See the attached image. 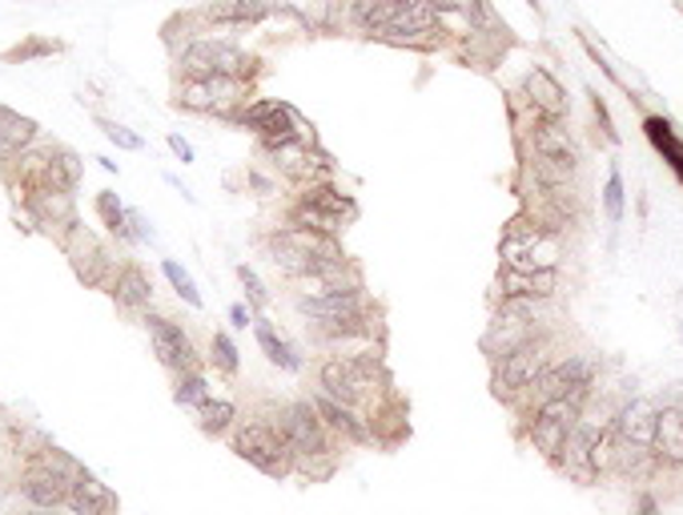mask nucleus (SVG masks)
I'll return each mask as SVG.
<instances>
[{
  "label": "nucleus",
  "mask_w": 683,
  "mask_h": 515,
  "mask_svg": "<svg viewBox=\"0 0 683 515\" xmlns=\"http://www.w3.org/2000/svg\"><path fill=\"white\" fill-rule=\"evenodd\" d=\"M375 370H378L375 350H362V355H330L318 367V391H326L330 399H338L346 407H358L366 399H375Z\"/></svg>",
  "instance_id": "obj_1"
},
{
  "label": "nucleus",
  "mask_w": 683,
  "mask_h": 515,
  "mask_svg": "<svg viewBox=\"0 0 683 515\" xmlns=\"http://www.w3.org/2000/svg\"><path fill=\"white\" fill-rule=\"evenodd\" d=\"M233 451H238L245 463H254L258 471L274 475V480H286L290 471H294V451H290L286 431L277 423V414L274 419H250V423L238 431V439H233Z\"/></svg>",
  "instance_id": "obj_2"
},
{
  "label": "nucleus",
  "mask_w": 683,
  "mask_h": 515,
  "mask_svg": "<svg viewBox=\"0 0 683 515\" xmlns=\"http://www.w3.org/2000/svg\"><path fill=\"white\" fill-rule=\"evenodd\" d=\"M277 423L286 431V443L294 451V467L306 471L314 460H330V431L322 423V414L314 411L309 399H298V403L277 407Z\"/></svg>",
  "instance_id": "obj_3"
},
{
  "label": "nucleus",
  "mask_w": 683,
  "mask_h": 515,
  "mask_svg": "<svg viewBox=\"0 0 683 515\" xmlns=\"http://www.w3.org/2000/svg\"><path fill=\"white\" fill-rule=\"evenodd\" d=\"M547 367H551V347H547V338H530V343H523V347L498 355L495 391L498 395L530 391V387L543 379V370Z\"/></svg>",
  "instance_id": "obj_4"
},
{
  "label": "nucleus",
  "mask_w": 683,
  "mask_h": 515,
  "mask_svg": "<svg viewBox=\"0 0 683 515\" xmlns=\"http://www.w3.org/2000/svg\"><path fill=\"white\" fill-rule=\"evenodd\" d=\"M591 379H596V362L584 359V355H567L563 362H551L543 370V379L530 387L539 403H551V399H571V403L584 407V399L591 395Z\"/></svg>",
  "instance_id": "obj_5"
},
{
  "label": "nucleus",
  "mask_w": 683,
  "mask_h": 515,
  "mask_svg": "<svg viewBox=\"0 0 683 515\" xmlns=\"http://www.w3.org/2000/svg\"><path fill=\"white\" fill-rule=\"evenodd\" d=\"M579 411H584V407L571 403V399L539 403V411H535V419H530V443H535V451L547 455L551 463H559L567 439H571V431L579 427Z\"/></svg>",
  "instance_id": "obj_6"
},
{
  "label": "nucleus",
  "mask_w": 683,
  "mask_h": 515,
  "mask_svg": "<svg viewBox=\"0 0 683 515\" xmlns=\"http://www.w3.org/2000/svg\"><path fill=\"white\" fill-rule=\"evenodd\" d=\"M233 122L242 125V129H254V134L262 137L265 149L302 137L298 122H294V113H290L286 105H277V102H245L242 109L233 113Z\"/></svg>",
  "instance_id": "obj_7"
},
{
  "label": "nucleus",
  "mask_w": 683,
  "mask_h": 515,
  "mask_svg": "<svg viewBox=\"0 0 683 515\" xmlns=\"http://www.w3.org/2000/svg\"><path fill=\"white\" fill-rule=\"evenodd\" d=\"M65 254L69 262H73V270H77V278L88 282V286H101V282L109 278V250H105V242H101L93 230H85V225H73L65 234Z\"/></svg>",
  "instance_id": "obj_8"
},
{
  "label": "nucleus",
  "mask_w": 683,
  "mask_h": 515,
  "mask_svg": "<svg viewBox=\"0 0 683 515\" xmlns=\"http://www.w3.org/2000/svg\"><path fill=\"white\" fill-rule=\"evenodd\" d=\"M145 326H149V343H154V355L166 362L169 370H177V375H186V370H198L193 343H189V335L181 330V326L169 323V318H161V314H149V318H145Z\"/></svg>",
  "instance_id": "obj_9"
},
{
  "label": "nucleus",
  "mask_w": 683,
  "mask_h": 515,
  "mask_svg": "<svg viewBox=\"0 0 683 515\" xmlns=\"http://www.w3.org/2000/svg\"><path fill=\"white\" fill-rule=\"evenodd\" d=\"M298 311L306 314L314 326H330V323H350L370 314L362 291H346V294H326V298H298Z\"/></svg>",
  "instance_id": "obj_10"
},
{
  "label": "nucleus",
  "mask_w": 683,
  "mask_h": 515,
  "mask_svg": "<svg viewBox=\"0 0 683 515\" xmlns=\"http://www.w3.org/2000/svg\"><path fill=\"white\" fill-rule=\"evenodd\" d=\"M24 206H29V213H33L44 230H53L56 225L61 234H69V230L77 225V202H73V193H65V190H29L24 193Z\"/></svg>",
  "instance_id": "obj_11"
},
{
  "label": "nucleus",
  "mask_w": 683,
  "mask_h": 515,
  "mask_svg": "<svg viewBox=\"0 0 683 515\" xmlns=\"http://www.w3.org/2000/svg\"><path fill=\"white\" fill-rule=\"evenodd\" d=\"M309 403H314V411L322 414L326 431L342 435L346 443H370V439H375V431L366 427V419H358V414H354V407L338 403V399H330L326 391H314V395H309Z\"/></svg>",
  "instance_id": "obj_12"
},
{
  "label": "nucleus",
  "mask_w": 683,
  "mask_h": 515,
  "mask_svg": "<svg viewBox=\"0 0 683 515\" xmlns=\"http://www.w3.org/2000/svg\"><path fill=\"white\" fill-rule=\"evenodd\" d=\"M655 414L660 407L651 403V399H631L616 411V427H611V435L623 439V443H640V448H651L655 443Z\"/></svg>",
  "instance_id": "obj_13"
},
{
  "label": "nucleus",
  "mask_w": 683,
  "mask_h": 515,
  "mask_svg": "<svg viewBox=\"0 0 683 515\" xmlns=\"http://www.w3.org/2000/svg\"><path fill=\"white\" fill-rule=\"evenodd\" d=\"M274 242H282V246L290 250H302V254H309L314 262H322V266H330V262H346V250H342V242L334 234H318V230H309V225H286V230H277Z\"/></svg>",
  "instance_id": "obj_14"
},
{
  "label": "nucleus",
  "mask_w": 683,
  "mask_h": 515,
  "mask_svg": "<svg viewBox=\"0 0 683 515\" xmlns=\"http://www.w3.org/2000/svg\"><path fill=\"white\" fill-rule=\"evenodd\" d=\"M498 291H503V298H535V303H543V298H551L555 291H559V274H555V266L547 270H503V278H498Z\"/></svg>",
  "instance_id": "obj_15"
},
{
  "label": "nucleus",
  "mask_w": 683,
  "mask_h": 515,
  "mask_svg": "<svg viewBox=\"0 0 683 515\" xmlns=\"http://www.w3.org/2000/svg\"><path fill=\"white\" fill-rule=\"evenodd\" d=\"M655 460L660 463H672V467H683V407L680 403H668L660 407L655 414Z\"/></svg>",
  "instance_id": "obj_16"
},
{
  "label": "nucleus",
  "mask_w": 683,
  "mask_h": 515,
  "mask_svg": "<svg viewBox=\"0 0 683 515\" xmlns=\"http://www.w3.org/2000/svg\"><path fill=\"white\" fill-rule=\"evenodd\" d=\"M523 90H527L530 109L539 113V117H547V122H559L563 113H567V93H563V85L547 73V69H530L527 81H523Z\"/></svg>",
  "instance_id": "obj_17"
},
{
  "label": "nucleus",
  "mask_w": 683,
  "mask_h": 515,
  "mask_svg": "<svg viewBox=\"0 0 683 515\" xmlns=\"http://www.w3.org/2000/svg\"><path fill=\"white\" fill-rule=\"evenodd\" d=\"M599 443H603V439H591L584 427H575L571 439H567V448H563V455H559L563 471L579 483H596L599 480V463H596Z\"/></svg>",
  "instance_id": "obj_18"
},
{
  "label": "nucleus",
  "mask_w": 683,
  "mask_h": 515,
  "mask_svg": "<svg viewBox=\"0 0 683 515\" xmlns=\"http://www.w3.org/2000/svg\"><path fill=\"white\" fill-rule=\"evenodd\" d=\"M65 504L73 507V515H109L113 507H117V500H113V492L97 480V475L81 471L77 480H73V487H69Z\"/></svg>",
  "instance_id": "obj_19"
},
{
  "label": "nucleus",
  "mask_w": 683,
  "mask_h": 515,
  "mask_svg": "<svg viewBox=\"0 0 683 515\" xmlns=\"http://www.w3.org/2000/svg\"><path fill=\"white\" fill-rule=\"evenodd\" d=\"M69 487H73V480L56 475V471H44V467H29V475L21 480L24 500L36 507H53V512L69 500Z\"/></svg>",
  "instance_id": "obj_20"
},
{
  "label": "nucleus",
  "mask_w": 683,
  "mask_h": 515,
  "mask_svg": "<svg viewBox=\"0 0 683 515\" xmlns=\"http://www.w3.org/2000/svg\"><path fill=\"white\" fill-rule=\"evenodd\" d=\"M109 294L117 298V306H125V311H145V306L154 303V282H149V274H145L141 266H122L117 274H113L109 282Z\"/></svg>",
  "instance_id": "obj_21"
},
{
  "label": "nucleus",
  "mask_w": 683,
  "mask_h": 515,
  "mask_svg": "<svg viewBox=\"0 0 683 515\" xmlns=\"http://www.w3.org/2000/svg\"><path fill=\"white\" fill-rule=\"evenodd\" d=\"M398 12H402V0H350L346 17H350L354 29L378 36L398 21Z\"/></svg>",
  "instance_id": "obj_22"
},
{
  "label": "nucleus",
  "mask_w": 683,
  "mask_h": 515,
  "mask_svg": "<svg viewBox=\"0 0 683 515\" xmlns=\"http://www.w3.org/2000/svg\"><path fill=\"white\" fill-rule=\"evenodd\" d=\"M270 9H274V0H213L206 17L213 24H258Z\"/></svg>",
  "instance_id": "obj_23"
},
{
  "label": "nucleus",
  "mask_w": 683,
  "mask_h": 515,
  "mask_svg": "<svg viewBox=\"0 0 683 515\" xmlns=\"http://www.w3.org/2000/svg\"><path fill=\"white\" fill-rule=\"evenodd\" d=\"M36 141V122L0 105V154H21Z\"/></svg>",
  "instance_id": "obj_24"
},
{
  "label": "nucleus",
  "mask_w": 683,
  "mask_h": 515,
  "mask_svg": "<svg viewBox=\"0 0 683 515\" xmlns=\"http://www.w3.org/2000/svg\"><path fill=\"white\" fill-rule=\"evenodd\" d=\"M530 149H535V157H579L571 134L559 122H547V117L530 129Z\"/></svg>",
  "instance_id": "obj_25"
},
{
  "label": "nucleus",
  "mask_w": 683,
  "mask_h": 515,
  "mask_svg": "<svg viewBox=\"0 0 683 515\" xmlns=\"http://www.w3.org/2000/svg\"><path fill=\"white\" fill-rule=\"evenodd\" d=\"M643 129H648V141L655 149L663 154V161L675 169V178L683 181V141L675 137V129H672V122L668 117H648L643 122Z\"/></svg>",
  "instance_id": "obj_26"
},
{
  "label": "nucleus",
  "mask_w": 683,
  "mask_h": 515,
  "mask_svg": "<svg viewBox=\"0 0 683 515\" xmlns=\"http://www.w3.org/2000/svg\"><path fill=\"white\" fill-rule=\"evenodd\" d=\"M254 330H258V343H262V350H265V359L274 362V367H282V370H302V359L294 355V347H290L286 338L277 335L274 326L258 318Z\"/></svg>",
  "instance_id": "obj_27"
},
{
  "label": "nucleus",
  "mask_w": 683,
  "mask_h": 515,
  "mask_svg": "<svg viewBox=\"0 0 683 515\" xmlns=\"http://www.w3.org/2000/svg\"><path fill=\"white\" fill-rule=\"evenodd\" d=\"M290 225H309V230H318V234H334L338 238L342 230H346V218H338V213L322 210V206H309L298 198V206L290 210Z\"/></svg>",
  "instance_id": "obj_28"
},
{
  "label": "nucleus",
  "mask_w": 683,
  "mask_h": 515,
  "mask_svg": "<svg viewBox=\"0 0 683 515\" xmlns=\"http://www.w3.org/2000/svg\"><path fill=\"white\" fill-rule=\"evenodd\" d=\"M97 213H101V222L109 225L113 234L129 242V238H133V230H129V210H125V206L117 202V193H113V190H101V193H97Z\"/></svg>",
  "instance_id": "obj_29"
},
{
  "label": "nucleus",
  "mask_w": 683,
  "mask_h": 515,
  "mask_svg": "<svg viewBox=\"0 0 683 515\" xmlns=\"http://www.w3.org/2000/svg\"><path fill=\"white\" fill-rule=\"evenodd\" d=\"M198 414H201V431H206V435H221V431L238 419V407L225 403V399H210L206 407H198Z\"/></svg>",
  "instance_id": "obj_30"
},
{
  "label": "nucleus",
  "mask_w": 683,
  "mask_h": 515,
  "mask_svg": "<svg viewBox=\"0 0 683 515\" xmlns=\"http://www.w3.org/2000/svg\"><path fill=\"white\" fill-rule=\"evenodd\" d=\"M174 399L181 407H206L210 403V387H206V379H201L198 370H186L174 387Z\"/></svg>",
  "instance_id": "obj_31"
},
{
  "label": "nucleus",
  "mask_w": 683,
  "mask_h": 515,
  "mask_svg": "<svg viewBox=\"0 0 683 515\" xmlns=\"http://www.w3.org/2000/svg\"><path fill=\"white\" fill-rule=\"evenodd\" d=\"M177 105L189 113H213V93H210V81H186L181 90H177Z\"/></svg>",
  "instance_id": "obj_32"
},
{
  "label": "nucleus",
  "mask_w": 683,
  "mask_h": 515,
  "mask_svg": "<svg viewBox=\"0 0 683 515\" xmlns=\"http://www.w3.org/2000/svg\"><path fill=\"white\" fill-rule=\"evenodd\" d=\"M210 359L221 375H238V347H233V338L225 335V330H218V335L210 338Z\"/></svg>",
  "instance_id": "obj_33"
},
{
  "label": "nucleus",
  "mask_w": 683,
  "mask_h": 515,
  "mask_svg": "<svg viewBox=\"0 0 683 515\" xmlns=\"http://www.w3.org/2000/svg\"><path fill=\"white\" fill-rule=\"evenodd\" d=\"M161 270H166L169 286H174V291L181 294V298H186L189 306H201V294H198V286H193V278H189L186 270L177 266L174 258H166V262H161Z\"/></svg>",
  "instance_id": "obj_34"
},
{
  "label": "nucleus",
  "mask_w": 683,
  "mask_h": 515,
  "mask_svg": "<svg viewBox=\"0 0 683 515\" xmlns=\"http://www.w3.org/2000/svg\"><path fill=\"white\" fill-rule=\"evenodd\" d=\"M603 210H607V222L611 225L623 222V178H619V174H611L603 186Z\"/></svg>",
  "instance_id": "obj_35"
},
{
  "label": "nucleus",
  "mask_w": 683,
  "mask_h": 515,
  "mask_svg": "<svg viewBox=\"0 0 683 515\" xmlns=\"http://www.w3.org/2000/svg\"><path fill=\"white\" fill-rule=\"evenodd\" d=\"M238 278H242V286H245V298L254 306H265L270 303V294H265V286H262V278L254 274V266H238Z\"/></svg>",
  "instance_id": "obj_36"
},
{
  "label": "nucleus",
  "mask_w": 683,
  "mask_h": 515,
  "mask_svg": "<svg viewBox=\"0 0 683 515\" xmlns=\"http://www.w3.org/2000/svg\"><path fill=\"white\" fill-rule=\"evenodd\" d=\"M101 129H105V137H109L113 146H122V149H141L145 141L137 134H129L125 125H117V122H101Z\"/></svg>",
  "instance_id": "obj_37"
},
{
  "label": "nucleus",
  "mask_w": 683,
  "mask_h": 515,
  "mask_svg": "<svg viewBox=\"0 0 683 515\" xmlns=\"http://www.w3.org/2000/svg\"><path fill=\"white\" fill-rule=\"evenodd\" d=\"M169 149H174L181 161H193V149H189V141H181V134H169Z\"/></svg>",
  "instance_id": "obj_38"
},
{
  "label": "nucleus",
  "mask_w": 683,
  "mask_h": 515,
  "mask_svg": "<svg viewBox=\"0 0 683 515\" xmlns=\"http://www.w3.org/2000/svg\"><path fill=\"white\" fill-rule=\"evenodd\" d=\"M230 318L233 326H254V314L245 311V306H230Z\"/></svg>",
  "instance_id": "obj_39"
},
{
  "label": "nucleus",
  "mask_w": 683,
  "mask_h": 515,
  "mask_svg": "<svg viewBox=\"0 0 683 515\" xmlns=\"http://www.w3.org/2000/svg\"><path fill=\"white\" fill-rule=\"evenodd\" d=\"M596 117H599V125H603V134L611 137V141H616V129H611V117H607V109H603V102H599V97H596Z\"/></svg>",
  "instance_id": "obj_40"
},
{
  "label": "nucleus",
  "mask_w": 683,
  "mask_h": 515,
  "mask_svg": "<svg viewBox=\"0 0 683 515\" xmlns=\"http://www.w3.org/2000/svg\"><path fill=\"white\" fill-rule=\"evenodd\" d=\"M640 515H655V500H651V495H643L640 500Z\"/></svg>",
  "instance_id": "obj_41"
},
{
  "label": "nucleus",
  "mask_w": 683,
  "mask_h": 515,
  "mask_svg": "<svg viewBox=\"0 0 683 515\" xmlns=\"http://www.w3.org/2000/svg\"><path fill=\"white\" fill-rule=\"evenodd\" d=\"M29 515H53V507H41V512H29Z\"/></svg>",
  "instance_id": "obj_42"
}]
</instances>
